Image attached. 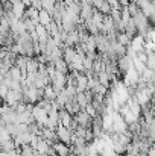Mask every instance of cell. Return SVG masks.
I'll return each mask as SVG.
<instances>
[{
    "label": "cell",
    "mask_w": 155,
    "mask_h": 156,
    "mask_svg": "<svg viewBox=\"0 0 155 156\" xmlns=\"http://www.w3.org/2000/svg\"><path fill=\"white\" fill-rule=\"evenodd\" d=\"M53 152L56 153L58 156H67L70 153V150H68V147H67V144L65 143H62V141H59V143H55L53 144Z\"/></svg>",
    "instance_id": "obj_6"
},
{
    "label": "cell",
    "mask_w": 155,
    "mask_h": 156,
    "mask_svg": "<svg viewBox=\"0 0 155 156\" xmlns=\"http://www.w3.org/2000/svg\"><path fill=\"white\" fill-rule=\"evenodd\" d=\"M56 96H58V93L53 90V87L52 85H47L46 88H44V99H47V100H55L56 99Z\"/></svg>",
    "instance_id": "obj_9"
},
{
    "label": "cell",
    "mask_w": 155,
    "mask_h": 156,
    "mask_svg": "<svg viewBox=\"0 0 155 156\" xmlns=\"http://www.w3.org/2000/svg\"><path fill=\"white\" fill-rule=\"evenodd\" d=\"M75 121L78 123V126H82V127H88L91 124V117L85 112V111H79L76 112V117H75Z\"/></svg>",
    "instance_id": "obj_4"
},
{
    "label": "cell",
    "mask_w": 155,
    "mask_h": 156,
    "mask_svg": "<svg viewBox=\"0 0 155 156\" xmlns=\"http://www.w3.org/2000/svg\"><path fill=\"white\" fill-rule=\"evenodd\" d=\"M58 117H59V124H61V126H65V127H70V126H72L73 118H72V114H70L67 109L61 108L59 112H58Z\"/></svg>",
    "instance_id": "obj_3"
},
{
    "label": "cell",
    "mask_w": 155,
    "mask_h": 156,
    "mask_svg": "<svg viewBox=\"0 0 155 156\" xmlns=\"http://www.w3.org/2000/svg\"><path fill=\"white\" fill-rule=\"evenodd\" d=\"M11 11H12V14H14L17 18H23L24 11H26V6L23 5V2H17V3H12Z\"/></svg>",
    "instance_id": "obj_8"
},
{
    "label": "cell",
    "mask_w": 155,
    "mask_h": 156,
    "mask_svg": "<svg viewBox=\"0 0 155 156\" xmlns=\"http://www.w3.org/2000/svg\"><path fill=\"white\" fill-rule=\"evenodd\" d=\"M32 117H34V121L38 123V126L41 127V126H46L47 118H49V112H47V109L37 105V106L32 108Z\"/></svg>",
    "instance_id": "obj_1"
},
{
    "label": "cell",
    "mask_w": 155,
    "mask_h": 156,
    "mask_svg": "<svg viewBox=\"0 0 155 156\" xmlns=\"http://www.w3.org/2000/svg\"><path fill=\"white\" fill-rule=\"evenodd\" d=\"M56 136H58V140L59 141H62V143H65V144H68L70 141H72V136H73V130L70 129V127H65V126H58L56 127Z\"/></svg>",
    "instance_id": "obj_2"
},
{
    "label": "cell",
    "mask_w": 155,
    "mask_h": 156,
    "mask_svg": "<svg viewBox=\"0 0 155 156\" xmlns=\"http://www.w3.org/2000/svg\"><path fill=\"white\" fill-rule=\"evenodd\" d=\"M131 50L135 53L138 52H143L145 50V38L142 35H137L131 40Z\"/></svg>",
    "instance_id": "obj_5"
},
{
    "label": "cell",
    "mask_w": 155,
    "mask_h": 156,
    "mask_svg": "<svg viewBox=\"0 0 155 156\" xmlns=\"http://www.w3.org/2000/svg\"><path fill=\"white\" fill-rule=\"evenodd\" d=\"M38 20H40V24H43V26H49L52 23V20H53V17H52L50 12H47L46 9H40V14H38Z\"/></svg>",
    "instance_id": "obj_7"
},
{
    "label": "cell",
    "mask_w": 155,
    "mask_h": 156,
    "mask_svg": "<svg viewBox=\"0 0 155 156\" xmlns=\"http://www.w3.org/2000/svg\"><path fill=\"white\" fill-rule=\"evenodd\" d=\"M35 153H37V150L32 149L29 144H24L21 147V150H20V155L21 156H35Z\"/></svg>",
    "instance_id": "obj_10"
}]
</instances>
